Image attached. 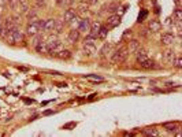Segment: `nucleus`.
<instances>
[{"mask_svg": "<svg viewBox=\"0 0 182 137\" xmlns=\"http://www.w3.org/2000/svg\"><path fill=\"white\" fill-rule=\"evenodd\" d=\"M111 49H112V45H111V44H104L102 47V49H100V56H102V58L107 56V54H108V52H111Z\"/></svg>", "mask_w": 182, "mask_h": 137, "instance_id": "aec40b11", "label": "nucleus"}, {"mask_svg": "<svg viewBox=\"0 0 182 137\" xmlns=\"http://www.w3.org/2000/svg\"><path fill=\"white\" fill-rule=\"evenodd\" d=\"M174 18H175L178 22H181V19H182V10L181 8L174 10Z\"/></svg>", "mask_w": 182, "mask_h": 137, "instance_id": "c85d7f7f", "label": "nucleus"}, {"mask_svg": "<svg viewBox=\"0 0 182 137\" xmlns=\"http://www.w3.org/2000/svg\"><path fill=\"white\" fill-rule=\"evenodd\" d=\"M95 41H96V37L90 36V34L85 37V43H88V44H95Z\"/></svg>", "mask_w": 182, "mask_h": 137, "instance_id": "2f4dec72", "label": "nucleus"}, {"mask_svg": "<svg viewBox=\"0 0 182 137\" xmlns=\"http://www.w3.org/2000/svg\"><path fill=\"white\" fill-rule=\"evenodd\" d=\"M108 10H110L111 12H114V11H115V10H117V4H111V6H110V8H108Z\"/></svg>", "mask_w": 182, "mask_h": 137, "instance_id": "c9c22d12", "label": "nucleus"}, {"mask_svg": "<svg viewBox=\"0 0 182 137\" xmlns=\"http://www.w3.org/2000/svg\"><path fill=\"white\" fill-rule=\"evenodd\" d=\"M129 55V49L127 48H121V49L115 51L112 55V63H122L126 60V58H127Z\"/></svg>", "mask_w": 182, "mask_h": 137, "instance_id": "f03ea898", "label": "nucleus"}, {"mask_svg": "<svg viewBox=\"0 0 182 137\" xmlns=\"http://www.w3.org/2000/svg\"><path fill=\"white\" fill-rule=\"evenodd\" d=\"M96 52H97V49H96L95 44H88V43L84 44V54L86 55V56H93Z\"/></svg>", "mask_w": 182, "mask_h": 137, "instance_id": "6e6552de", "label": "nucleus"}, {"mask_svg": "<svg viewBox=\"0 0 182 137\" xmlns=\"http://www.w3.org/2000/svg\"><path fill=\"white\" fill-rule=\"evenodd\" d=\"M54 26H55V19L54 18H48V19L44 21L41 32H51V30H54Z\"/></svg>", "mask_w": 182, "mask_h": 137, "instance_id": "1a4fd4ad", "label": "nucleus"}, {"mask_svg": "<svg viewBox=\"0 0 182 137\" xmlns=\"http://www.w3.org/2000/svg\"><path fill=\"white\" fill-rule=\"evenodd\" d=\"M18 8H21L22 12H26L27 10H29V2H27V0H19V7Z\"/></svg>", "mask_w": 182, "mask_h": 137, "instance_id": "b1692460", "label": "nucleus"}, {"mask_svg": "<svg viewBox=\"0 0 182 137\" xmlns=\"http://www.w3.org/2000/svg\"><path fill=\"white\" fill-rule=\"evenodd\" d=\"M140 47H141V45H140V41H137V40H130V41H129L127 49L130 51V52H136V51H137Z\"/></svg>", "mask_w": 182, "mask_h": 137, "instance_id": "f3484780", "label": "nucleus"}, {"mask_svg": "<svg viewBox=\"0 0 182 137\" xmlns=\"http://www.w3.org/2000/svg\"><path fill=\"white\" fill-rule=\"evenodd\" d=\"M173 66H174V67H177V68H181V67H182V58H181V56L174 58Z\"/></svg>", "mask_w": 182, "mask_h": 137, "instance_id": "cd10ccee", "label": "nucleus"}, {"mask_svg": "<svg viewBox=\"0 0 182 137\" xmlns=\"http://www.w3.org/2000/svg\"><path fill=\"white\" fill-rule=\"evenodd\" d=\"M100 27H102V24H100V22H93L89 27V34L97 39V33H99V30H100Z\"/></svg>", "mask_w": 182, "mask_h": 137, "instance_id": "ddd939ff", "label": "nucleus"}, {"mask_svg": "<svg viewBox=\"0 0 182 137\" xmlns=\"http://www.w3.org/2000/svg\"><path fill=\"white\" fill-rule=\"evenodd\" d=\"M107 33H108L107 27L102 26V27H100V30H99V33H97V39H102V40H104L105 37H107Z\"/></svg>", "mask_w": 182, "mask_h": 137, "instance_id": "393cba45", "label": "nucleus"}, {"mask_svg": "<svg viewBox=\"0 0 182 137\" xmlns=\"http://www.w3.org/2000/svg\"><path fill=\"white\" fill-rule=\"evenodd\" d=\"M119 24H121V15L114 14L107 19V26L105 27H107V29H112V27L119 26Z\"/></svg>", "mask_w": 182, "mask_h": 137, "instance_id": "20e7f679", "label": "nucleus"}, {"mask_svg": "<svg viewBox=\"0 0 182 137\" xmlns=\"http://www.w3.org/2000/svg\"><path fill=\"white\" fill-rule=\"evenodd\" d=\"M0 18H2V14H0Z\"/></svg>", "mask_w": 182, "mask_h": 137, "instance_id": "a19ab883", "label": "nucleus"}, {"mask_svg": "<svg viewBox=\"0 0 182 137\" xmlns=\"http://www.w3.org/2000/svg\"><path fill=\"white\" fill-rule=\"evenodd\" d=\"M141 65V67L143 68H146V70H149V68H153V67H156V65H155V60H152V59H148L145 60V62H143V63H140Z\"/></svg>", "mask_w": 182, "mask_h": 137, "instance_id": "6ab92c4d", "label": "nucleus"}, {"mask_svg": "<svg viewBox=\"0 0 182 137\" xmlns=\"http://www.w3.org/2000/svg\"><path fill=\"white\" fill-rule=\"evenodd\" d=\"M45 0H37V6H44Z\"/></svg>", "mask_w": 182, "mask_h": 137, "instance_id": "4c0bfd02", "label": "nucleus"}, {"mask_svg": "<svg viewBox=\"0 0 182 137\" xmlns=\"http://www.w3.org/2000/svg\"><path fill=\"white\" fill-rule=\"evenodd\" d=\"M12 26H14V25H12L11 18H4L3 21H2V24H0V37H6L7 32H8Z\"/></svg>", "mask_w": 182, "mask_h": 137, "instance_id": "7ed1b4c3", "label": "nucleus"}, {"mask_svg": "<svg viewBox=\"0 0 182 137\" xmlns=\"http://www.w3.org/2000/svg\"><path fill=\"white\" fill-rule=\"evenodd\" d=\"M163 128L166 129V130H168V132H175L177 129H178V123H175V122H168V123H164Z\"/></svg>", "mask_w": 182, "mask_h": 137, "instance_id": "412c9836", "label": "nucleus"}, {"mask_svg": "<svg viewBox=\"0 0 182 137\" xmlns=\"http://www.w3.org/2000/svg\"><path fill=\"white\" fill-rule=\"evenodd\" d=\"M145 15H146V12L145 11H143V12H141V15H140V17H138V22H141V21H144V17H145Z\"/></svg>", "mask_w": 182, "mask_h": 137, "instance_id": "f704fd0d", "label": "nucleus"}, {"mask_svg": "<svg viewBox=\"0 0 182 137\" xmlns=\"http://www.w3.org/2000/svg\"><path fill=\"white\" fill-rule=\"evenodd\" d=\"M80 22H81V18H80V17H78L77 14H75L74 17H73L71 19H70V22H69V24L73 26V29H77V27H78V25H80Z\"/></svg>", "mask_w": 182, "mask_h": 137, "instance_id": "5701e85b", "label": "nucleus"}, {"mask_svg": "<svg viewBox=\"0 0 182 137\" xmlns=\"http://www.w3.org/2000/svg\"><path fill=\"white\" fill-rule=\"evenodd\" d=\"M85 78L89 81H95V82H102L103 78L100 75H95V74H90V75H85Z\"/></svg>", "mask_w": 182, "mask_h": 137, "instance_id": "bb28decb", "label": "nucleus"}, {"mask_svg": "<svg viewBox=\"0 0 182 137\" xmlns=\"http://www.w3.org/2000/svg\"><path fill=\"white\" fill-rule=\"evenodd\" d=\"M89 27H90V21L88 18H81V22L78 25L77 29L80 32H89Z\"/></svg>", "mask_w": 182, "mask_h": 137, "instance_id": "9d476101", "label": "nucleus"}, {"mask_svg": "<svg viewBox=\"0 0 182 137\" xmlns=\"http://www.w3.org/2000/svg\"><path fill=\"white\" fill-rule=\"evenodd\" d=\"M45 43H47V47H48V52H49V55H52V56H56L58 52L64 48L63 47V43L58 39H49Z\"/></svg>", "mask_w": 182, "mask_h": 137, "instance_id": "f257e3e1", "label": "nucleus"}, {"mask_svg": "<svg viewBox=\"0 0 182 137\" xmlns=\"http://www.w3.org/2000/svg\"><path fill=\"white\" fill-rule=\"evenodd\" d=\"M130 36H131V30L130 29L125 30V33H123V36H122V41H123V40H126L127 37H130Z\"/></svg>", "mask_w": 182, "mask_h": 137, "instance_id": "72a5a7b5", "label": "nucleus"}, {"mask_svg": "<svg viewBox=\"0 0 182 137\" xmlns=\"http://www.w3.org/2000/svg\"><path fill=\"white\" fill-rule=\"evenodd\" d=\"M74 15H75L74 8H67L64 11V15H63V21H64V22H70V19H71Z\"/></svg>", "mask_w": 182, "mask_h": 137, "instance_id": "a211bd4d", "label": "nucleus"}, {"mask_svg": "<svg viewBox=\"0 0 182 137\" xmlns=\"http://www.w3.org/2000/svg\"><path fill=\"white\" fill-rule=\"evenodd\" d=\"M39 32H40L39 22H29V25H27V27H26L27 34H29V36H36V34H39Z\"/></svg>", "mask_w": 182, "mask_h": 137, "instance_id": "39448f33", "label": "nucleus"}, {"mask_svg": "<svg viewBox=\"0 0 182 137\" xmlns=\"http://www.w3.org/2000/svg\"><path fill=\"white\" fill-rule=\"evenodd\" d=\"M88 2V4H96L97 3V0H86Z\"/></svg>", "mask_w": 182, "mask_h": 137, "instance_id": "58836bf2", "label": "nucleus"}, {"mask_svg": "<svg viewBox=\"0 0 182 137\" xmlns=\"http://www.w3.org/2000/svg\"><path fill=\"white\" fill-rule=\"evenodd\" d=\"M36 51L39 52V54H41V55H45L48 52V47H47V43L44 41V40H40L39 43L36 44Z\"/></svg>", "mask_w": 182, "mask_h": 137, "instance_id": "9b49d317", "label": "nucleus"}, {"mask_svg": "<svg viewBox=\"0 0 182 137\" xmlns=\"http://www.w3.org/2000/svg\"><path fill=\"white\" fill-rule=\"evenodd\" d=\"M160 29H162V24L159 21L152 19V21L149 22V32H159Z\"/></svg>", "mask_w": 182, "mask_h": 137, "instance_id": "2eb2a0df", "label": "nucleus"}, {"mask_svg": "<svg viewBox=\"0 0 182 137\" xmlns=\"http://www.w3.org/2000/svg\"><path fill=\"white\" fill-rule=\"evenodd\" d=\"M56 58H59V59H70V58H71V52H70L69 49H64V48H63L62 51H59L56 54Z\"/></svg>", "mask_w": 182, "mask_h": 137, "instance_id": "dca6fc26", "label": "nucleus"}, {"mask_svg": "<svg viewBox=\"0 0 182 137\" xmlns=\"http://www.w3.org/2000/svg\"><path fill=\"white\" fill-rule=\"evenodd\" d=\"M179 2H181V0H174V3L175 4H179Z\"/></svg>", "mask_w": 182, "mask_h": 137, "instance_id": "ea45409f", "label": "nucleus"}, {"mask_svg": "<svg viewBox=\"0 0 182 137\" xmlns=\"http://www.w3.org/2000/svg\"><path fill=\"white\" fill-rule=\"evenodd\" d=\"M80 40V30L78 29H71L67 36V41L71 43V44H75V43Z\"/></svg>", "mask_w": 182, "mask_h": 137, "instance_id": "0eeeda50", "label": "nucleus"}, {"mask_svg": "<svg viewBox=\"0 0 182 137\" xmlns=\"http://www.w3.org/2000/svg\"><path fill=\"white\" fill-rule=\"evenodd\" d=\"M75 126H77V123H75V122H69V123H66V125H63V129H67V130H69V129L75 128Z\"/></svg>", "mask_w": 182, "mask_h": 137, "instance_id": "473e14b6", "label": "nucleus"}, {"mask_svg": "<svg viewBox=\"0 0 182 137\" xmlns=\"http://www.w3.org/2000/svg\"><path fill=\"white\" fill-rule=\"evenodd\" d=\"M136 54H137V62L138 63H143L145 62L146 59H148V51L145 49V48H138L137 51H136Z\"/></svg>", "mask_w": 182, "mask_h": 137, "instance_id": "423d86ee", "label": "nucleus"}, {"mask_svg": "<svg viewBox=\"0 0 182 137\" xmlns=\"http://www.w3.org/2000/svg\"><path fill=\"white\" fill-rule=\"evenodd\" d=\"M160 41H162V44H164V45H170L174 43V36L170 34V33H163L160 37Z\"/></svg>", "mask_w": 182, "mask_h": 137, "instance_id": "f8f14e48", "label": "nucleus"}, {"mask_svg": "<svg viewBox=\"0 0 182 137\" xmlns=\"http://www.w3.org/2000/svg\"><path fill=\"white\" fill-rule=\"evenodd\" d=\"M8 4V0H0V6H6Z\"/></svg>", "mask_w": 182, "mask_h": 137, "instance_id": "e433bc0d", "label": "nucleus"}, {"mask_svg": "<svg viewBox=\"0 0 182 137\" xmlns=\"http://www.w3.org/2000/svg\"><path fill=\"white\" fill-rule=\"evenodd\" d=\"M164 58L168 60V62H173L174 58H175V54H174V51L171 49H167V51H164Z\"/></svg>", "mask_w": 182, "mask_h": 137, "instance_id": "a878e982", "label": "nucleus"}, {"mask_svg": "<svg viewBox=\"0 0 182 137\" xmlns=\"http://www.w3.org/2000/svg\"><path fill=\"white\" fill-rule=\"evenodd\" d=\"M144 133H145L146 136H155V137L160 136L159 130H158V129H155V128H148V129H145V130H144Z\"/></svg>", "mask_w": 182, "mask_h": 137, "instance_id": "4be33fe9", "label": "nucleus"}, {"mask_svg": "<svg viewBox=\"0 0 182 137\" xmlns=\"http://www.w3.org/2000/svg\"><path fill=\"white\" fill-rule=\"evenodd\" d=\"M63 27H64V21H63V19H55V26H54L55 33H58V34L62 33Z\"/></svg>", "mask_w": 182, "mask_h": 137, "instance_id": "4468645a", "label": "nucleus"}, {"mask_svg": "<svg viewBox=\"0 0 182 137\" xmlns=\"http://www.w3.org/2000/svg\"><path fill=\"white\" fill-rule=\"evenodd\" d=\"M37 18V14H36V11L34 10H30V11H27V19H36Z\"/></svg>", "mask_w": 182, "mask_h": 137, "instance_id": "7c9ffc66", "label": "nucleus"}, {"mask_svg": "<svg viewBox=\"0 0 182 137\" xmlns=\"http://www.w3.org/2000/svg\"><path fill=\"white\" fill-rule=\"evenodd\" d=\"M8 4L12 10H18L19 7V0H8Z\"/></svg>", "mask_w": 182, "mask_h": 137, "instance_id": "c756f323", "label": "nucleus"}]
</instances>
